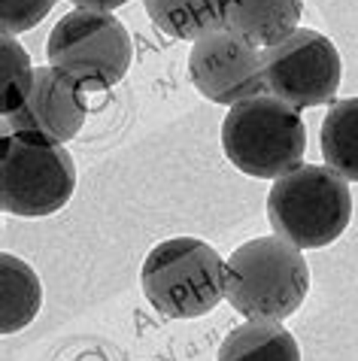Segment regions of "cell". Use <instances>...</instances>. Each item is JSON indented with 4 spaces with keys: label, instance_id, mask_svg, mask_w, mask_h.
Instances as JSON below:
<instances>
[{
    "label": "cell",
    "instance_id": "6da1fadb",
    "mask_svg": "<svg viewBox=\"0 0 358 361\" xmlns=\"http://www.w3.org/2000/svg\"><path fill=\"white\" fill-rule=\"evenodd\" d=\"M310 292V267L301 249L283 237H255L237 246L225 270V298L246 319L283 322Z\"/></svg>",
    "mask_w": 358,
    "mask_h": 361
},
{
    "label": "cell",
    "instance_id": "7a4b0ae2",
    "mask_svg": "<svg viewBox=\"0 0 358 361\" xmlns=\"http://www.w3.org/2000/svg\"><path fill=\"white\" fill-rule=\"evenodd\" d=\"M225 158L240 173L255 179H280L301 167L307 152V128L295 106L273 94H258L228 109L222 122Z\"/></svg>",
    "mask_w": 358,
    "mask_h": 361
},
{
    "label": "cell",
    "instance_id": "3957f363",
    "mask_svg": "<svg viewBox=\"0 0 358 361\" xmlns=\"http://www.w3.org/2000/svg\"><path fill=\"white\" fill-rule=\"evenodd\" d=\"M267 219L276 237L297 249H322L350 228V185L328 164H301L273 183L267 195Z\"/></svg>",
    "mask_w": 358,
    "mask_h": 361
},
{
    "label": "cell",
    "instance_id": "277c9868",
    "mask_svg": "<svg viewBox=\"0 0 358 361\" xmlns=\"http://www.w3.org/2000/svg\"><path fill=\"white\" fill-rule=\"evenodd\" d=\"M228 262L197 237H173L146 255L143 295L167 319H197L225 298Z\"/></svg>",
    "mask_w": 358,
    "mask_h": 361
},
{
    "label": "cell",
    "instance_id": "5b68a950",
    "mask_svg": "<svg viewBox=\"0 0 358 361\" xmlns=\"http://www.w3.org/2000/svg\"><path fill=\"white\" fill-rule=\"evenodd\" d=\"M46 58L85 92H106L125 79L134 61V43L113 13L73 9L52 27Z\"/></svg>",
    "mask_w": 358,
    "mask_h": 361
},
{
    "label": "cell",
    "instance_id": "8992f818",
    "mask_svg": "<svg viewBox=\"0 0 358 361\" xmlns=\"http://www.w3.org/2000/svg\"><path fill=\"white\" fill-rule=\"evenodd\" d=\"M0 207L4 213L39 219L64 209L76 188V164L64 146L31 134H4Z\"/></svg>",
    "mask_w": 358,
    "mask_h": 361
},
{
    "label": "cell",
    "instance_id": "52a82bcc",
    "mask_svg": "<svg viewBox=\"0 0 358 361\" xmlns=\"http://www.w3.org/2000/svg\"><path fill=\"white\" fill-rule=\"evenodd\" d=\"M343 61L337 46L313 27H297L280 46L264 49V85L295 109L331 104L340 88Z\"/></svg>",
    "mask_w": 358,
    "mask_h": 361
},
{
    "label": "cell",
    "instance_id": "ba28073f",
    "mask_svg": "<svg viewBox=\"0 0 358 361\" xmlns=\"http://www.w3.org/2000/svg\"><path fill=\"white\" fill-rule=\"evenodd\" d=\"M192 85L218 106H237L264 92V55L243 37L216 31L201 37L188 55Z\"/></svg>",
    "mask_w": 358,
    "mask_h": 361
},
{
    "label": "cell",
    "instance_id": "9c48e42d",
    "mask_svg": "<svg viewBox=\"0 0 358 361\" xmlns=\"http://www.w3.org/2000/svg\"><path fill=\"white\" fill-rule=\"evenodd\" d=\"M85 116V88L49 64L37 67L34 85L27 92L25 104L13 116H6L4 122L9 134H31L64 146L82 131Z\"/></svg>",
    "mask_w": 358,
    "mask_h": 361
},
{
    "label": "cell",
    "instance_id": "30bf717a",
    "mask_svg": "<svg viewBox=\"0 0 358 361\" xmlns=\"http://www.w3.org/2000/svg\"><path fill=\"white\" fill-rule=\"evenodd\" d=\"M304 0H225V27L255 49H273L297 31Z\"/></svg>",
    "mask_w": 358,
    "mask_h": 361
},
{
    "label": "cell",
    "instance_id": "8fae6325",
    "mask_svg": "<svg viewBox=\"0 0 358 361\" xmlns=\"http://www.w3.org/2000/svg\"><path fill=\"white\" fill-rule=\"evenodd\" d=\"M216 361H301L292 331L273 319H246L228 331Z\"/></svg>",
    "mask_w": 358,
    "mask_h": 361
},
{
    "label": "cell",
    "instance_id": "7c38bea8",
    "mask_svg": "<svg viewBox=\"0 0 358 361\" xmlns=\"http://www.w3.org/2000/svg\"><path fill=\"white\" fill-rule=\"evenodd\" d=\"M149 22L171 39H201L225 31V0H143Z\"/></svg>",
    "mask_w": 358,
    "mask_h": 361
},
{
    "label": "cell",
    "instance_id": "4fadbf2b",
    "mask_svg": "<svg viewBox=\"0 0 358 361\" xmlns=\"http://www.w3.org/2000/svg\"><path fill=\"white\" fill-rule=\"evenodd\" d=\"M0 331L16 334L34 322L43 307V286L34 267L16 258L13 252H0Z\"/></svg>",
    "mask_w": 358,
    "mask_h": 361
},
{
    "label": "cell",
    "instance_id": "5bb4252c",
    "mask_svg": "<svg viewBox=\"0 0 358 361\" xmlns=\"http://www.w3.org/2000/svg\"><path fill=\"white\" fill-rule=\"evenodd\" d=\"M325 164L343 179L358 183V97L334 100L319 134Z\"/></svg>",
    "mask_w": 358,
    "mask_h": 361
},
{
    "label": "cell",
    "instance_id": "9a60e30c",
    "mask_svg": "<svg viewBox=\"0 0 358 361\" xmlns=\"http://www.w3.org/2000/svg\"><path fill=\"white\" fill-rule=\"evenodd\" d=\"M37 67H31V58L22 49L16 37H0V104H4V118L13 116L25 104L27 92L34 85Z\"/></svg>",
    "mask_w": 358,
    "mask_h": 361
},
{
    "label": "cell",
    "instance_id": "2e32d148",
    "mask_svg": "<svg viewBox=\"0 0 358 361\" xmlns=\"http://www.w3.org/2000/svg\"><path fill=\"white\" fill-rule=\"evenodd\" d=\"M55 0H0V25L4 34L18 37L37 27L43 18L52 13Z\"/></svg>",
    "mask_w": 358,
    "mask_h": 361
},
{
    "label": "cell",
    "instance_id": "e0dca14e",
    "mask_svg": "<svg viewBox=\"0 0 358 361\" xmlns=\"http://www.w3.org/2000/svg\"><path fill=\"white\" fill-rule=\"evenodd\" d=\"M79 9H101V13H113V9L131 4V0H70Z\"/></svg>",
    "mask_w": 358,
    "mask_h": 361
}]
</instances>
